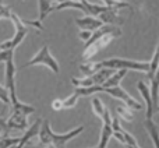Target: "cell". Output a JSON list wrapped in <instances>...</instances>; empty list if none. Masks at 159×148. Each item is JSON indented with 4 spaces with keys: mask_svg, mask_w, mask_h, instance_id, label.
Returning a JSON list of instances; mask_svg holds the SVG:
<instances>
[{
    "mask_svg": "<svg viewBox=\"0 0 159 148\" xmlns=\"http://www.w3.org/2000/svg\"><path fill=\"white\" fill-rule=\"evenodd\" d=\"M158 67H159V41H158L157 48H155V50H154V55H152L151 62H149V72L147 73V74H148V78L149 80L152 78V76L155 74V72H157Z\"/></svg>",
    "mask_w": 159,
    "mask_h": 148,
    "instance_id": "cell-18",
    "label": "cell"
},
{
    "mask_svg": "<svg viewBox=\"0 0 159 148\" xmlns=\"http://www.w3.org/2000/svg\"><path fill=\"white\" fill-rule=\"evenodd\" d=\"M126 148H141L138 144H134V146H126Z\"/></svg>",
    "mask_w": 159,
    "mask_h": 148,
    "instance_id": "cell-28",
    "label": "cell"
},
{
    "mask_svg": "<svg viewBox=\"0 0 159 148\" xmlns=\"http://www.w3.org/2000/svg\"><path fill=\"white\" fill-rule=\"evenodd\" d=\"M151 82V95H152V101H154V106H155V110L158 108V102H159V67L157 69L155 74L152 76V78L149 80Z\"/></svg>",
    "mask_w": 159,
    "mask_h": 148,
    "instance_id": "cell-14",
    "label": "cell"
},
{
    "mask_svg": "<svg viewBox=\"0 0 159 148\" xmlns=\"http://www.w3.org/2000/svg\"><path fill=\"white\" fill-rule=\"evenodd\" d=\"M6 64V87L8 90L11 104L18 101L17 98V88H16V66H14V53H11L4 60Z\"/></svg>",
    "mask_w": 159,
    "mask_h": 148,
    "instance_id": "cell-7",
    "label": "cell"
},
{
    "mask_svg": "<svg viewBox=\"0 0 159 148\" xmlns=\"http://www.w3.org/2000/svg\"><path fill=\"white\" fill-rule=\"evenodd\" d=\"M42 119H38V120H35V123L32 124V126H30L27 129V132L22 134V137H20V143L17 144L16 148H24L25 144H28L31 140H32L34 137H36V136L39 134V130H41V124H42Z\"/></svg>",
    "mask_w": 159,
    "mask_h": 148,
    "instance_id": "cell-11",
    "label": "cell"
},
{
    "mask_svg": "<svg viewBox=\"0 0 159 148\" xmlns=\"http://www.w3.org/2000/svg\"><path fill=\"white\" fill-rule=\"evenodd\" d=\"M137 88L140 91L141 96L144 98L147 104V110H145V118L147 119H152L155 113V106H154V101H152V95H151V88L145 84L144 81H138L137 82Z\"/></svg>",
    "mask_w": 159,
    "mask_h": 148,
    "instance_id": "cell-8",
    "label": "cell"
},
{
    "mask_svg": "<svg viewBox=\"0 0 159 148\" xmlns=\"http://www.w3.org/2000/svg\"><path fill=\"white\" fill-rule=\"evenodd\" d=\"M127 72H129V70H116V72L102 84V87L107 88V87H117V85H120V82L123 81V78L126 77Z\"/></svg>",
    "mask_w": 159,
    "mask_h": 148,
    "instance_id": "cell-15",
    "label": "cell"
},
{
    "mask_svg": "<svg viewBox=\"0 0 159 148\" xmlns=\"http://www.w3.org/2000/svg\"><path fill=\"white\" fill-rule=\"evenodd\" d=\"M10 20H11V22L14 24L16 32H14V35H13V38L11 39H7V41H4V42L0 44V49H13V50H16L17 48L21 45V42L24 41V38L27 36L28 31H30V27H34V28H36V30H39V31L43 30V25H42V22L39 21V20H36V21L22 20L14 13L11 14Z\"/></svg>",
    "mask_w": 159,
    "mask_h": 148,
    "instance_id": "cell-3",
    "label": "cell"
},
{
    "mask_svg": "<svg viewBox=\"0 0 159 148\" xmlns=\"http://www.w3.org/2000/svg\"><path fill=\"white\" fill-rule=\"evenodd\" d=\"M11 14H13V11H11L10 6H6V4H3V3L0 2V20H3V18L10 20Z\"/></svg>",
    "mask_w": 159,
    "mask_h": 148,
    "instance_id": "cell-23",
    "label": "cell"
},
{
    "mask_svg": "<svg viewBox=\"0 0 159 148\" xmlns=\"http://www.w3.org/2000/svg\"><path fill=\"white\" fill-rule=\"evenodd\" d=\"M119 11H120V8H116V7H109V6H106V8H105V11H102L101 14H99V18L102 20V22L103 24H110V25H120L121 22V18L119 17Z\"/></svg>",
    "mask_w": 159,
    "mask_h": 148,
    "instance_id": "cell-10",
    "label": "cell"
},
{
    "mask_svg": "<svg viewBox=\"0 0 159 148\" xmlns=\"http://www.w3.org/2000/svg\"><path fill=\"white\" fill-rule=\"evenodd\" d=\"M80 95L77 92H73L69 98L63 99V109H70V108H74L77 105V101H78Z\"/></svg>",
    "mask_w": 159,
    "mask_h": 148,
    "instance_id": "cell-21",
    "label": "cell"
},
{
    "mask_svg": "<svg viewBox=\"0 0 159 148\" xmlns=\"http://www.w3.org/2000/svg\"><path fill=\"white\" fill-rule=\"evenodd\" d=\"M113 137V129H112V123H106L103 122L102 124V130H101V138H99V146L98 148H107L110 138Z\"/></svg>",
    "mask_w": 159,
    "mask_h": 148,
    "instance_id": "cell-12",
    "label": "cell"
},
{
    "mask_svg": "<svg viewBox=\"0 0 159 148\" xmlns=\"http://www.w3.org/2000/svg\"><path fill=\"white\" fill-rule=\"evenodd\" d=\"M82 132H84V126H78L75 129L70 130V132L64 133V134H57V133H53V130L50 129L49 120H43L38 134L39 144L42 147H48L53 144L56 148H66V144L74 137H77L78 134H81Z\"/></svg>",
    "mask_w": 159,
    "mask_h": 148,
    "instance_id": "cell-2",
    "label": "cell"
},
{
    "mask_svg": "<svg viewBox=\"0 0 159 148\" xmlns=\"http://www.w3.org/2000/svg\"><path fill=\"white\" fill-rule=\"evenodd\" d=\"M52 109L53 110H63V99H55L52 102Z\"/></svg>",
    "mask_w": 159,
    "mask_h": 148,
    "instance_id": "cell-25",
    "label": "cell"
},
{
    "mask_svg": "<svg viewBox=\"0 0 159 148\" xmlns=\"http://www.w3.org/2000/svg\"><path fill=\"white\" fill-rule=\"evenodd\" d=\"M75 25L80 28L81 31H96L98 28H101L103 25L102 20L99 17H95V16H84L82 18H77L75 20Z\"/></svg>",
    "mask_w": 159,
    "mask_h": 148,
    "instance_id": "cell-9",
    "label": "cell"
},
{
    "mask_svg": "<svg viewBox=\"0 0 159 148\" xmlns=\"http://www.w3.org/2000/svg\"><path fill=\"white\" fill-rule=\"evenodd\" d=\"M0 127L3 129V132H4L6 134H7V133L11 130L10 126H8V123H7V120H4V119H2V118H0Z\"/></svg>",
    "mask_w": 159,
    "mask_h": 148,
    "instance_id": "cell-27",
    "label": "cell"
},
{
    "mask_svg": "<svg viewBox=\"0 0 159 148\" xmlns=\"http://www.w3.org/2000/svg\"><path fill=\"white\" fill-rule=\"evenodd\" d=\"M36 64H42V66H46L49 70H52L53 73L57 74L60 72V67H59V63L55 58L50 53V49L48 45H43V46L39 49V52L34 56L31 60H28L27 63L22 67H31V66H36Z\"/></svg>",
    "mask_w": 159,
    "mask_h": 148,
    "instance_id": "cell-6",
    "label": "cell"
},
{
    "mask_svg": "<svg viewBox=\"0 0 159 148\" xmlns=\"http://www.w3.org/2000/svg\"><path fill=\"white\" fill-rule=\"evenodd\" d=\"M0 101H2L4 105H11L8 90H7V87H3V85H0Z\"/></svg>",
    "mask_w": 159,
    "mask_h": 148,
    "instance_id": "cell-24",
    "label": "cell"
},
{
    "mask_svg": "<svg viewBox=\"0 0 159 148\" xmlns=\"http://www.w3.org/2000/svg\"><path fill=\"white\" fill-rule=\"evenodd\" d=\"M101 36L91 42H85L84 53H82V59L84 62H88L103 48H106L115 38H119L121 35V30L119 25H110V24H103L101 28Z\"/></svg>",
    "mask_w": 159,
    "mask_h": 148,
    "instance_id": "cell-1",
    "label": "cell"
},
{
    "mask_svg": "<svg viewBox=\"0 0 159 148\" xmlns=\"http://www.w3.org/2000/svg\"><path fill=\"white\" fill-rule=\"evenodd\" d=\"M145 129H147V132H148L149 138H151L152 143H154V147L159 148V129L157 124L154 123L152 119H147L145 120Z\"/></svg>",
    "mask_w": 159,
    "mask_h": 148,
    "instance_id": "cell-13",
    "label": "cell"
},
{
    "mask_svg": "<svg viewBox=\"0 0 159 148\" xmlns=\"http://www.w3.org/2000/svg\"><path fill=\"white\" fill-rule=\"evenodd\" d=\"M18 143H20V138H8V137H4V138H2V140H0V148L16 147Z\"/></svg>",
    "mask_w": 159,
    "mask_h": 148,
    "instance_id": "cell-22",
    "label": "cell"
},
{
    "mask_svg": "<svg viewBox=\"0 0 159 148\" xmlns=\"http://www.w3.org/2000/svg\"><path fill=\"white\" fill-rule=\"evenodd\" d=\"M91 35H92V32H91V31H81L78 36H80V39H82L84 42H87L88 39L91 38Z\"/></svg>",
    "mask_w": 159,
    "mask_h": 148,
    "instance_id": "cell-26",
    "label": "cell"
},
{
    "mask_svg": "<svg viewBox=\"0 0 159 148\" xmlns=\"http://www.w3.org/2000/svg\"><path fill=\"white\" fill-rule=\"evenodd\" d=\"M116 113L126 122L133 120V113H131V110H130L129 106H117L116 108Z\"/></svg>",
    "mask_w": 159,
    "mask_h": 148,
    "instance_id": "cell-20",
    "label": "cell"
},
{
    "mask_svg": "<svg viewBox=\"0 0 159 148\" xmlns=\"http://www.w3.org/2000/svg\"><path fill=\"white\" fill-rule=\"evenodd\" d=\"M157 110H158V112H159V105H158V108H157Z\"/></svg>",
    "mask_w": 159,
    "mask_h": 148,
    "instance_id": "cell-31",
    "label": "cell"
},
{
    "mask_svg": "<svg viewBox=\"0 0 159 148\" xmlns=\"http://www.w3.org/2000/svg\"><path fill=\"white\" fill-rule=\"evenodd\" d=\"M99 66L107 67V69L113 70H135V72H149V62H137V60H130V59H121V58H110L106 60L98 62Z\"/></svg>",
    "mask_w": 159,
    "mask_h": 148,
    "instance_id": "cell-5",
    "label": "cell"
},
{
    "mask_svg": "<svg viewBox=\"0 0 159 148\" xmlns=\"http://www.w3.org/2000/svg\"><path fill=\"white\" fill-rule=\"evenodd\" d=\"M98 70H101V66L99 63H92V62H84V63L80 64V72H81L84 76H92L93 73H96Z\"/></svg>",
    "mask_w": 159,
    "mask_h": 148,
    "instance_id": "cell-17",
    "label": "cell"
},
{
    "mask_svg": "<svg viewBox=\"0 0 159 148\" xmlns=\"http://www.w3.org/2000/svg\"><path fill=\"white\" fill-rule=\"evenodd\" d=\"M46 148H56V147H55V146H53V144H50V146H48Z\"/></svg>",
    "mask_w": 159,
    "mask_h": 148,
    "instance_id": "cell-30",
    "label": "cell"
},
{
    "mask_svg": "<svg viewBox=\"0 0 159 148\" xmlns=\"http://www.w3.org/2000/svg\"><path fill=\"white\" fill-rule=\"evenodd\" d=\"M2 136H6V133L3 132V129L0 127V140H2V138H4V137H2Z\"/></svg>",
    "mask_w": 159,
    "mask_h": 148,
    "instance_id": "cell-29",
    "label": "cell"
},
{
    "mask_svg": "<svg viewBox=\"0 0 159 148\" xmlns=\"http://www.w3.org/2000/svg\"><path fill=\"white\" fill-rule=\"evenodd\" d=\"M35 112V108L31 105L22 104V102L17 101L11 104V113L10 118L7 119V123L11 130H25L28 127L27 118L31 113Z\"/></svg>",
    "mask_w": 159,
    "mask_h": 148,
    "instance_id": "cell-4",
    "label": "cell"
},
{
    "mask_svg": "<svg viewBox=\"0 0 159 148\" xmlns=\"http://www.w3.org/2000/svg\"><path fill=\"white\" fill-rule=\"evenodd\" d=\"M92 109H93V113H95V115L98 116L99 119H102V116L105 115V112H106L107 108L103 104H102L101 98H98V96H93V98H92Z\"/></svg>",
    "mask_w": 159,
    "mask_h": 148,
    "instance_id": "cell-19",
    "label": "cell"
},
{
    "mask_svg": "<svg viewBox=\"0 0 159 148\" xmlns=\"http://www.w3.org/2000/svg\"><path fill=\"white\" fill-rule=\"evenodd\" d=\"M38 7H39V21H43L50 13H52V0H38Z\"/></svg>",
    "mask_w": 159,
    "mask_h": 148,
    "instance_id": "cell-16",
    "label": "cell"
}]
</instances>
